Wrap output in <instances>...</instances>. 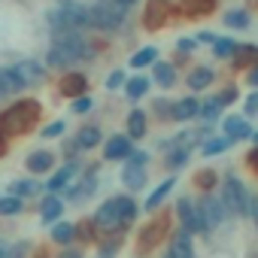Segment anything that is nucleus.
<instances>
[{"label": "nucleus", "instance_id": "1", "mask_svg": "<svg viewBox=\"0 0 258 258\" xmlns=\"http://www.w3.org/2000/svg\"><path fill=\"white\" fill-rule=\"evenodd\" d=\"M106 49H109L106 40L85 37L82 31H73V34H55L52 46L46 49L43 64H46L49 70H73V64L94 61V58L103 55Z\"/></svg>", "mask_w": 258, "mask_h": 258}, {"label": "nucleus", "instance_id": "2", "mask_svg": "<svg viewBox=\"0 0 258 258\" xmlns=\"http://www.w3.org/2000/svg\"><path fill=\"white\" fill-rule=\"evenodd\" d=\"M40 118H43V103L37 97H19L16 103L0 109V131L10 140H19L34 131Z\"/></svg>", "mask_w": 258, "mask_h": 258}, {"label": "nucleus", "instance_id": "3", "mask_svg": "<svg viewBox=\"0 0 258 258\" xmlns=\"http://www.w3.org/2000/svg\"><path fill=\"white\" fill-rule=\"evenodd\" d=\"M46 22H49L52 34L85 31V28H88V4H79V0H61L58 7L49 10Z\"/></svg>", "mask_w": 258, "mask_h": 258}, {"label": "nucleus", "instance_id": "4", "mask_svg": "<svg viewBox=\"0 0 258 258\" xmlns=\"http://www.w3.org/2000/svg\"><path fill=\"white\" fill-rule=\"evenodd\" d=\"M170 228H173V210H161L149 222H143L140 231H137V246H134L137 258H146L149 252H155L170 237Z\"/></svg>", "mask_w": 258, "mask_h": 258}, {"label": "nucleus", "instance_id": "5", "mask_svg": "<svg viewBox=\"0 0 258 258\" xmlns=\"http://www.w3.org/2000/svg\"><path fill=\"white\" fill-rule=\"evenodd\" d=\"M127 13L131 10L121 7L118 0H94V4H88V28L100 34H112L124 25Z\"/></svg>", "mask_w": 258, "mask_h": 258}, {"label": "nucleus", "instance_id": "6", "mask_svg": "<svg viewBox=\"0 0 258 258\" xmlns=\"http://www.w3.org/2000/svg\"><path fill=\"white\" fill-rule=\"evenodd\" d=\"M228 216H231V213H228V207H225L222 195L201 191V198L195 201V222H198V234H210V231H216Z\"/></svg>", "mask_w": 258, "mask_h": 258}, {"label": "nucleus", "instance_id": "7", "mask_svg": "<svg viewBox=\"0 0 258 258\" xmlns=\"http://www.w3.org/2000/svg\"><path fill=\"white\" fill-rule=\"evenodd\" d=\"M219 185H222V201H225L228 213H231V216H249V210H252V195H249L246 182H243L237 173H225Z\"/></svg>", "mask_w": 258, "mask_h": 258}, {"label": "nucleus", "instance_id": "8", "mask_svg": "<svg viewBox=\"0 0 258 258\" xmlns=\"http://www.w3.org/2000/svg\"><path fill=\"white\" fill-rule=\"evenodd\" d=\"M97 176H100V164H97V161L88 164V167H82V170L76 173V179L61 191L64 201H70V204H85V201L97 191Z\"/></svg>", "mask_w": 258, "mask_h": 258}, {"label": "nucleus", "instance_id": "9", "mask_svg": "<svg viewBox=\"0 0 258 258\" xmlns=\"http://www.w3.org/2000/svg\"><path fill=\"white\" fill-rule=\"evenodd\" d=\"M176 16V7L170 4V0H146L143 7V28L149 34H158L167 28V22Z\"/></svg>", "mask_w": 258, "mask_h": 258}, {"label": "nucleus", "instance_id": "10", "mask_svg": "<svg viewBox=\"0 0 258 258\" xmlns=\"http://www.w3.org/2000/svg\"><path fill=\"white\" fill-rule=\"evenodd\" d=\"M82 170V164H79V158L76 161H64L61 167H55L52 173H49V182H43V188L49 191V195H61L73 179H76V173Z\"/></svg>", "mask_w": 258, "mask_h": 258}, {"label": "nucleus", "instance_id": "11", "mask_svg": "<svg viewBox=\"0 0 258 258\" xmlns=\"http://www.w3.org/2000/svg\"><path fill=\"white\" fill-rule=\"evenodd\" d=\"M13 73L19 76V82L25 88H34V85H43L49 79V67L43 61H19L13 64Z\"/></svg>", "mask_w": 258, "mask_h": 258}, {"label": "nucleus", "instance_id": "12", "mask_svg": "<svg viewBox=\"0 0 258 258\" xmlns=\"http://www.w3.org/2000/svg\"><path fill=\"white\" fill-rule=\"evenodd\" d=\"M58 94L67 97V100L88 94V76L82 70H64L61 79H58Z\"/></svg>", "mask_w": 258, "mask_h": 258}, {"label": "nucleus", "instance_id": "13", "mask_svg": "<svg viewBox=\"0 0 258 258\" xmlns=\"http://www.w3.org/2000/svg\"><path fill=\"white\" fill-rule=\"evenodd\" d=\"M55 167H58V155H55L52 149H34V152L25 155V170H28L31 176H46V173H52Z\"/></svg>", "mask_w": 258, "mask_h": 258}, {"label": "nucleus", "instance_id": "14", "mask_svg": "<svg viewBox=\"0 0 258 258\" xmlns=\"http://www.w3.org/2000/svg\"><path fill=\"white\" fill-rule=\"evenodd\" d=\"M124 237H127V225H118L112 231H103L100 240L94 243L97 246V258H115L124 246Z\"/></svg>", "mask_w": 258, "mask_h": 258}, {"label": "nucleus", "instance_id": "15", "mask_svg": "<svg viewBox=\"0 0 258 258\" xmlns=\"http://www.w3.org/2000/svg\"><path fill=\"white\" fill-rule=\"evenodd\" d=\"M176 7V16L188 19V22H198V19H207L219 10V0H179Z\"/></svg>", "mask_w": 258, "mask_h": 258}, {"label": "nucleus", "instance_id": "16", "mask_svg": "<svg viewBox=\"0 0 258 258\" xmlns=\"http://www.w3.org/2000/svg\"><path fill=\"white\" fill-rule=\"evenodd\" d=\"M131 152H134V140L127 134H112L103 143V161H124Z\"/></svg>", "mask_w": 258, "mask_h": 258}, {"label": "nucleus", "instance_id": "17", "mask_svg": "<svg viewBox=\"0 0 258 258\" xmlns=\"http://www.w3.org/2000/svg\"><path fill=\"white\" fill-rule=\"evenodd\" d=\"M94 222H97V228H100V234L103 231H112V228H118L121 222H118V195H112V198H106L97 210H94V216H91Z\"/></svg>", "mask_w": 258, "mask_h": 258}, {"label": "nucleus", "instance_id": "18", "mask_svg": "<svg viewBox=\"0 0 258 258\" xmlns=\"http://www.w3.org/2000/svg\"><path fill=\"white\" fill-rule=\"evenodd\" d=\"M124 134L131 137V140H143V137H149V112L140 109V106H134L131 112L124 115Z\"/></svg>", "mask_w": 258, "mask_h": 258}, {"label": "nucleus", "instance_id": "19", "mask_svg": "<svg viewBox=\"0 0 258 258\" xmlns=\"http://www.w3.org/2000/svg\"><path fill=\"white\" fill-rule=\"evenodd\" d=\"M73 237H76L73 243H79V246H94L100 240V228L91 216H82V219L73 222Z\"/></svg>", "mask_w": 258, "mask_h": 258}, {"label": "nucleus", "instance_id": "20", "mask_svg": "<svg viewBox=\"0 0 258 258\" xmlns=\"http://www.w3.org/2000/svg\"><path fill=\"white\" fill-rule=\"evenodd\" d=\"M121 185L127 188V191H143L146 188V182H149V173H146V167H140V164H131V161H124V167H121Z\"/></svg>", "mask_w": 258, "mask_h": 258}, {"label": "nucleus", "instance_id": "21", "mask_svg": "<svg viewBox=\"0 0 258 258\" xmlns=\"http://www.w3.org/2000/svg\"><path fill=\"white\" fill-rule=\"evenodd\" d=\"M170 210H173V216L179 219V228H182V231L198 234V222H195V198L182 195V198L176 201V207H170Z\"/></svg>", "mask_w": 258, "mask_h": 258}, {"label": "nucleus", "instance_id": "22", "mask_svg": "<svg viewBox=\"0 0 258 258\" xmlns=\"http://www.w3.org/2000/svg\"><path fill=\"white\" fill-rule=\"evenodd\" d=\"M252 131H255V127L249 124V118H246V115H228V118L222 121V134H225V137H231L234 143H237V140H249V137H252Z\"/></svg>", "mask_w": 258, "mask_h": 258}, {"label": "nucleus", "instance_id": "23", "mask_svg": "<svg viewBox=\"0 0 258 258\" xmlns=\"http://www.w3.org/2000/svg\"><path fill=\"white\" fill-rule=\"evenodd\" d=\"M201 109V97L198 94H185L179 100H173V121H195Z\"/></svg>", "mask_w": 258, "mask_h": 258}, {"label": "nucleus", "instance_id": "24", "mask_svg": "<svg viewBox=\"0 0 258 258\" xmlns=\"http://www.w3.org/2000/svg\"><path fill=\"white\" fill-rule=\"evenodd\" d=\"M61 216H64V198L46 191V198L40 201V219H43V225H55Z\"/></svg>", "mask_w": 258, "mask_h": 258}, {"label": "nucleus", "instance_id": "25", "mask_svg": "<svg viewBox=\"0 0 258 258\" xmlns=\"http://www.w3.org/2000/svg\"><path fill=\"white\" fill-rule=\"evenodd\" d=\"M231 67H234V73H246L249 67H258V46H240L237 43V52L231 55Z\"/></svg>", "mask_w": 258, "mask_h": 258}, {"label": "nucleus", "instance_id": "26", "mask_svg": "<svg viewBox=\"0 0 258 258\" xmlns=\"http://www.w3.org/2000/svg\"><path fill=\"white\" fill-rule=\"evenodd\" d=\"M170 258H195V246H191V234L188 231H173L170 234V249H167Z\"/></svg>", "mask_w": 258, "mask_h": 258}, {"label": "nucleus", "instance_id": "27", "mask_svg": "<svg viewBox=\"0 0 258 258\" xmlns=\"http://www.w3.org/2000/svg\"><path fill=\"white\" fill-rule=\"evenodd\" d=\"M149 88H152V76L137 73V76H127L124 79V97L127 100H143L149 94Z\"/></svg>", "mask_w": 258, "mask_h": 258}, {"label": "nucleus", "instance_id": "28", "mask_svg": "<svg viewBox=\"0 0 258 258\" xmlns=\"http://www.w3.org/2000/svg\"><path fill=\"white\" fill-rule=\"evenodd\" d=\"M73 137H76L79 149H82V152H88V149H97V146H100V140H103V131H100V124H82V127H79V131H76Z\"/></svg>", "mask_w": 258, "mask_h": 258}, {"label": "nucleus", "instance_id": "29", "mask_svg": "<svg viewBox=\"0 0 258 258\" xmlns=\"http://www.w3.org/2000/svg\"><path fill=\"white\" fill-rule=\"evenodd\" d=\"M152 82L158 88H173L176 85V67H173V61H155L152 64Z\"/></svg>", "mask_w": 258, "mask_h": 258}, {"label": "nucleus", "instance_id": "30", "mask_svg": "<svg viewBox=\"0 0 258 258\" xmlns=\"http://www.w3.org/2000/svg\"><path fill=\"white\" fill-rule=\"evenodd\" d=\"M213 82H216V73H213L210 67H204V64L191 67L188 76H185V85H188L191 91H204V88H210Z\"/></svg>", "mask_w": 258, "mask_h": 258}, {"label": "nucleus", "instance_id": "31", "mask_svg": "<svg viewBox=\"0 0 258 258\" xmlns=\"http://www.w3.org/2000/svg\"><path fill=\"white\" fill-rule=\"evenodd\" d=\"M231 146H234L231 137H225V134H216V137H213V134H210L207 140H201V155H204V158H213V155L228 152Z\"/></svg>", "mask_w": 258, "mask_h": 258}, {"label": "nucleus", "instance_id": "32", "mask_svg": "<svg viewBox=\"0 0 258 258\" xmlns=\"http://www.w3.org/2000/svg\"><path fill=\"white\" fill-rule=\"evenodd\" d=\"M219 182H222V176H219V170H213V167H198V170L191 173V185L201 188V191H216Z\"/></svg>", "mask_w": 258, "mask_h": 258}, {"label": "nucleus", "instance_id": "33", "mask_svg": "<svg viewBox=\"0 0 258 258\" xmlns=\"http://www.w3.org/2000/svg\"><path fill=\"white\" fill-rule=\"evenodd\" d=\"M222 25L228 31H246L252 25V13L249 10H228V13H222Z\"/></svg>", "mask_w": 258, "mask_h": 258}, {"label": "nucleus", "instance_id": "34", "mask_svg": "<svg viewBox=\"0 0 258 258\" xmlns=\"http://www.w3.org/2000/svg\"><path fill=\"white\" fill-rule=\"evenodd\" d=\"M188 158H191V149H185V146H173V149L164 155V170H167V173H179V170L188 164Z\"/></svg>", "mask_w": 258, "mask_h": 258}, {"label": "nucleus", "instance_id": "35", "mask_svg": "<svg viewBox=\"0 0 258 258\" xmlns=\"http://www.w3.org/2000/svg\"><path fill=\"white\" fill-rule=\"evenodd\" d=\"M173 185H176V173L173 176H167L161 185H155V191H149V198H146V210L152 213V210H158L164 201H167V195L173 191Z\"/></svg>", "mask_w": 258, "mask_h": 258}, {"label": "nucleus", "instance_id": "36", "mask_svg": "<svg viewBox=\"0 0 258 258\" xmlns=\"http://www.w3.org/2000/svg\"><path fill=\"white\" fill-rule=\"evenodd\" d=\"M222 109H225V106L219 103V97H216V94H210V97H204V100H201L198 118H201V121H210V124H213V121H219V118H222Z\"/></svg>", "mask_w": 258, "mask_h": 258}, {"label": "nucleus", "instance_id": "37", "mask_svg": "<svg viewBox=\"0 0 258 258\" xmlns=\"http://www.w3.org/2000/svg\"><path fill=\"white\" fill-rule=\"evenodd\" d=\"M40 188H43V182H37V179H16V182H10V191L7 195H16L22 201H31L34 195H40Z\"/></svg>", "mask_w": 258, "mask_h": 258}, {"label": "nucleus", "instance_id": "38", "mask_svg": "<svg viewBox=\"0 0 258 258\" xmlns=\"http://www.w3.org/2000/svg\"><path fill=\"white\" fill-rule=\"evenodd\" d=\"M49 237H52V243H58V246H73V240H76V237H73V222H61V219H58V222L52 225V234H49Z\"/></svg>", "mask_w": 258, "mask_h": 258}, {"label": "nucleus", "instance_id": "39", "mask_svg": "<svg viewBox=\"0 0 258 258\" xmlns=\"http://www.w3.org/2000/svg\"><path fill=\"white\" fill-rule=\"evenodd\" d=\"M155 61H158V49L155 46H143L140 52L131 55V61H127V64H131L134 70H143V67H152Z\"/></svg>", "mask_w": 258, "mask_h": 258}, {"label": "nucleus", "instance_id": "40", "mask_svg": "<svg viewBox=\"0 0 258 258\" xmlns=\"http://www.w3.org/2000/svg\"><path fill=\"white\" fill-rule=\"evenodd\" d=\"M19 213H25V201L22 198H16V195H0V216L13 219Z\"/></svg>", "mask_w": 258, "mask_h": 258}, {"label": "nucleus", "instance_id": "41", "mask_svg": "<svg viewBox=\"0 0 258 258\" xmlns=\"http://www.w3.org/2000/svg\"><path fill=\"white\" fill-rule=\"evenodd\" d=\"M210 49H213V58L228 61V58L237 52V40H231V37H216V40L210 43Z\"/></svg>", "mask_w": 258, "mask_h": 258}, {"label": "nucleus", "instance_id": "42", "mask_svg": "<svg viewBox=\"0 0 258 258\" xmlns=\"http://www.w3.org/2000/svg\"><path fill=\"white\" fill-rule=\"evenodd\" d=\"M149 112H155L158 121H173V97H155L149 103Z\"/></svg>", "mask_w": 258, "mask_h": 258}, {"label": "nucleus", "instance_id": "43", "mask_svg": "<svg viewBox=\"0 0 258 258\" xmlns=\"http://www.w3.org/2000/svg\"><path fill=\"white\" fill-rule=\"evenodd\" d=\"M94 109V100L88 97V94H82V97H73L70 100V112H76V115H88Z\"/></svg>", "mask_w": 258, "mask_h": 258}, {"label": "nucleus", "instance_id": "44", "mask_svg": "<svg viewBox=\"0 0 258 258\" xmlns=\"http://www.w3.org/2000/svg\"><path fill=\"white\" fill-rule=\"evenodd\" d=\"M4 258H31V243H28V240H19V243L7 246Z\"/></svg>", "mask_w": 258, "mask_h": 258}, {"label": "nucleus", "instance_id": "45", "mask_svg": "<svg viewBox=\"0 0 258 258\" xmlns=\"http://www.w3.org/2000/svg\"><path fill=\"white\" fill-rule=\"evenodd\" d=\"M61 155H64L67 161H76V158L82 155V149H79L76 137H64V143H61Z\"/></svg>", "mask_w": 258, "mask_h": 258}, {"label": "nucleus", "instance_id": "46", "mask_svg": "<svg viewBox=\"0 0 258 258\" xmlns=\"http://www.w3.org/2000/svg\"><path fill=\"white\" fill-rule=\"evenodd\" d=\"M64 131H67L64 121H49L43 131H40V137H43V140H55V137H64Z\"/></svg>", "mask_w": 258, "mask_h": 258}, {"label": "nucleus", "instance_id": "47", "mask_svg": "<svg viewBox=\"0 0 258 258\" xmlns=\"http://www.w3.org/2000/svg\"><path fill=\"white\" fill-rule=\"evenodd\" d=\"M216 97H219V103H222V106H231V103L240 97V88H237V85H225Z\"/></svg>", "mask_w": 258, "mask_h": 258}, {"label": "nucleus", "instance_id": "48", "mask_svg": "<svg viewBox=\"0 0 258 258\" xmlns=\"http://www.w3.org/2000/svg\"><path fill=\"white\" fill-rule=\"evenodd\" d=\"M124 79H127L124 70H112V73L106 76V88H109V91H118V88H124Z\"/></svg>", "mask_w": 258, "mask_h": 258}, {"label": "nucleus", "instance_id": "49", "mask_svg": "<svg viewBox=\"0 0 258 258\" xmlns=\"http://www.w3.org/2000/svg\"><path fill=\"white\" fill-rule=\"evenodd\" d=\"M176 52H182V55L198 52V40H195V37H179V40H176Z\"/></svg>", "mask_w": 258, "mask_h": 258}, {"label": "nucleus", "instance_id": "50", "mask_svg": "<svg viewBox=\"0 0 258 258\" xmlns=\"http://www.w3.org/2000/svg\"><path fill=\"white\" fill-rule=\"evenodd\" d=\"M243 112H246V118H249V115H258V88L243 100Z\"/></svg>", "mask_w": 258, "mask_h": 258}, {"label": "nucleus", "instance_id": "51", "mask_svg": "<svg viewBox=\"0 0 258 258\" xmlns=\"http://www.w3.org/2000/svg\"><path fill=\"white\" fill-rule=\"evenodd\" d=\"M124 161H131V164H140V167H146V161H149V152H143V149H134V152L127 155Z\"/></svg>", "mask_w": 258, "mask_h": 258}, {"label": "nucleus", "instance_id": "52", "mask_svg": "<svg viewBox=\"0 0 258 258\" xmlns=\"http://www.w3.org/2000/svg\"><path fill=\"white\" fill-rule=\"evenodd\" d=\"M246 167L252 170V176H258V146H255V149L246 155Z\"/></svg>", "mask_w": 258, "mask_h": 258}, {"label": "nucleus", "instance_id": "53", "mask_svg": "<svg viewBox=\"0 0 258 258\" xmlns=\"http://www.w3.org/2000/svg\"><path fill=\"white\" fill-rule=\"evenodd\" d=\"M195 40H198V46H210V43L216 40V34H210V31H198Z\"/></svg>", "mask_w": 258, "mask_h": 258}, {"label": "nucleus", "instance_id": "54", "mask_svg": "<svg viewBox=\"0 0 258 258\" xmlns=\"http://www.w3.org/2000/svg\"><path fill=\"white\" fill-rule=\"evenodd\" d=\"M246 85L249 88H258V67H249L246 70Z\"/></svg>", "mask_w": 258, "mask_h": 258}, {"label": "nucleus", "instance_id": "55", "mask_svg": "<svg viewBox=\"0 0 258 258\" xmlns=\"http://www.w3.org/2000/svg\"><path fill=\"white\" fill-rule=\"evenodd\" d=\"M58 258H85V252L82 249H73V246H64V252Z\"/></svg>", "mask_w": 258, "mask_h": 258}, {"label": "nucleus", "instance_id": "56", "mask_svg": "<svg viewBox=\"0 0 258 258\" xmlns=\"http://www.w3.org/2000/svg\"><path fill=\"white\" fill-rule=\"evenodd\" d=\"M31 258H52V252H49V246L43 243V246H37V249L31 252Z\"/></svg>", "mask_w": 258, "mask_h": 258}, {"label": "nucleus", "instance_id": "57", "mask_svg": "<svg viewBox=\"0 0 258 258\" xmlns=\"http://www.w3.org/2000/svg\"><path fill=\"white\" fill-rule=\"evenodd\" d=\"M10 155V137H4V131H0V158Z\"/></svg>", "mask_w": 258, "mask_h": 258}, {"label": "nucleus", "instance_id": "58", "mask_svg": "<svg viewBox=\"0 0 258 258\" xmlns=\"http://www.w3.org/2000/svg\"><path fill=\"white\" fill-rule=\"evenodd\" d=\"M249 219L255 222V228H258V195L252 198V210H249Z\"/></svg>", "mask_w": 258, "mask_h": 258}, {"label": "nucleus", "instance_id": "59", "mask_svg": "<svg viewBox=\"0 0 258 258\" xmlns=\"http://www.w3.org/2000/svg\"><path fill=\"white\" fill-rule=\"evenodd\" d=\"M118 4H121V7H127V10H131V7L137 4V0H118Z\"/></svg>", "mask_w": 258, "mask_h": 258}, {"label": "nucleus", "instance_id": "60", "mask_svg": "<svg viewBox=\"0 0 258 258\" xmlns=\"http://www.w3.org/2000/svg\"><path fill=\"white\" fill-rule=\"evenodd\" d=\"M7 246H10L7 240H0V258H4V252H7Z\"/></svg>", "mask_w": 258, "mask_h": 258}, {"label": "nucleus", "instance_id": "61", "mask_svg": "<svg viewBox=\"0 0 258 258\" xmlns=\"http://www.w3.org/2000/svg\"><path fill=\"white\" fill-rule=\"evenodd\" d=\"M249 140H252V143L258 146V131H252V137H249Z\"/></svg>", "mask_w": 258, "mask_h": 258}, {"label": "nucleus", "instance_id": "62", "mask_svg": "<svg viewBox=\"0 0 258 258\" xmlns=\"http://www.w3.org/2000/svg\"><path fill=\"white\" fill-rule=\"evenodd\" d=\"M249 10H258V0H252V4H249Z\"/></svg>", "mask_w": 258, "mask_h": 258}, {"label": "nucleus", "instance_id": "63", "mask_svg": "<svg viewBox=\"0 0 258 258\" xmlns=\"http://www.w3.org/2000/svg\"><path fill=\"white\" fill-rule=\"evenodd\" d=\"M167 258H170V255H167Z\"/></svg>", "mask_w": 258, "mask_h": 258}]
</instances>
